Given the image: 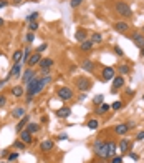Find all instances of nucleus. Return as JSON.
Wrapping results in <instances>:
<instances>
[{"label":"nucleus","instance_id":"obj_42","mask_svg":"<svg viewBox=\"0 0 144 163\" xmlns=\"http://www.w3.org/2000/svg\"><path fill=\"white\" fill-rule=\"evenodd\" d=\"M17 158H18V153H10V155H8V162H13Z\"/></svg>","mask_w":144,"mask_h":163},{"label":"nucleus","instance_id":"obj_29","mask_svg":"<svg viewBox=\"0 0 144 163\" xmlns=\"http://www.w3.org/2000/svg\"><path fill=\"white\" fill-rule=\"evenodd\" d=\"M22 57H23V52H22V50H17L15 53H13V63H20V62H22Z\"/></svg>","mask_w":144,"mask_h":163},{"label":"nucleus","instance_id":"obj_4","mask_svg":"<svg viewBox=\"0 0 144 163\" xmlns=\"http://www.w3.org/2000/svg\"><path fill=\"white\" fill-rule=\"evenodd\" d=\"M40 68H41V72L45 73V75H50L48 72H50V68L53 67V58H41L40 62Z\"/></svg>","mask_w":144,"mask_h":163},{"label":"nucleus","instance_id":"obj_7","mask_svg":"<svg viewBox=\"0 0 144 163\" xmlns=\"http://www.w3.org/2000/svg\"><path fill=\"white\" fill-rule=\"evenodd\" d=\"M128 132H129L128 123H119V125L114 127V133H118V135H126Z\"/></svg>","mask_w":144,"mask_h":163},{"label":"nucleus","instance_id":"obj_36","mask_svg":"<svg viewBox=\"0 0 144 163\" xmlns=\"http://www.w3.org/2000/svg\"><path fill=\"white\" fill-rule=\"evenodd\" d=\"M38 28V22H28V30L30 32H35Z\"/></svg>","mask_w":144,"mask_h":163},{"label":"nucleus","instance_id":"obj_13","mask_svg":"<svg viewBox=\"0 0 144 163\" xmlns=\"http://www.w3.org/2000/svg\"><path fill=\"white\" fill-rule=\"evenodd\" d=\"M114 28L119 32V33H124V32L129 30V25L126 23V22H116V25H114Z\"/></svg>","mask_w":144,"mask_h":163},{"label":"nucleus","instance_id":"obj_45","mask_svg":"<svg viewBox=\"0 0 144 163\" xmlns=\"http://www.w3.org/2000/svg\"><path fill=\"white\" fill-rule=\"evenodd\" d=\"M136 140H139V142H141V140H144V132H139L138 135H136Z\"/></svg>","mask_w":144,"mask_h":163},{"label":"nucleus","instance_id":"obj_55","mask_svg":"<svg viewBox=\"0 0 144 163\" xmlns=\"http://www.w3.org/2000/svg\"><path fill=\"white\" fill-rule=\"evenodd\" d=\"M143 100H144V95H143Z\"/></svg>","mask_w":144,"mask_h":163},{"label":"nucleus","instance_id":"obj_1","mask_svg":"<svg viewBox=\"0 0 144 163\" xmlns=\"http://www.w3.org/2000/svg\"><path fill=\"white\" fill-rule=\"evenodd\" d=\"M93 153L99 157L101 160H106L109 158V150H108V142H104V140H96V142L93 143Z\"/></svg>","mask_w":144,"mask_h":163},{"label":"nucleus","instance_id":"obj_30","mask_svg":"<svg viewBox=\"0 0 144 163\" xmlns=\"http://www.w3.org/2000/svg\"><path fill=\"white\" fill-rule=\"evenodd\" d=\"M129 72H131L129 65H121V67H119V75H128Z\"/></svg>","mask_w":144,"mask_h":163},{"label":"nucleus","instance_id":"obj_47","mask_svg":"<svg viewBox=\"0 0 144 163\" xmlns=\"http://www.w3.org/2000/svg\"><path fill=\"white\" fill-rule=\"evenodd\" d=\"M45 48H46V45H45V43H43V45H40V47H38V50H36V52L40 53V52H43V50H45Z\"/></svg>","mask_w":144,"mask_h":163},{"label":"nucleus","instance_id":"obj_20","mask_svg":"<svg viewBox=\"0 0 144 163\" xmlns=\"http://www.w3.org/2000/svg\"><path fill=\"white\" fill-rule=\"evenodd\" d=\"M109 110H111V105H108V103H101V105L96 108V113H98V115H103V113L109 112Z\"/></svg>","mask_w":144,"mask_h":163},{"label":"nucleus","instance_id":"obj_14","mask_svg":"<svg viewBox=\"0 0 144 163\" xmlns=\"http://www.w3.org/2000/svg\"><path fill=\"white\" fill-rule=\"evenodd\" d=\"M57 115H58L60 118H66V117H70V115H71V110H70L68 107L58 108V110H57Z\"/></svg>","mask_w":144,"mask_h":163},{"label":"nucleus","instance_id":"obj_27","mask_svg":"<svg viewBox=\"0 0 144 163\" xmlns=\"http://www.w3.org/2000/svg\"><path fill=\"white\" fill-rule=\"evenodd\" d=\"M43 88H45V83H43V80H38V83H36V87H35V95H40L41 92H43Z\"/></svg>","mask_w":144,"mask_h":163},{"label":"nucleus","instance_id":"obj_28","mask_svg":"<svg viewBox=\"0 0 144 163\" xmlns=\"http://www.w3.org/2000/svg\"><path fill=\"white\" fill-rule=\"evenodd\" d=\"M27 130L30 133H36L38 130H40V127L36 125V123H27Z\"/></svg>","mask_w":144,"mask_h":163},{"label":"nucleus","instance_id":"obj_2","mask_svg":"<svg viewBox=\"0 0 144 163\" xmlns=\"http://www.w3.org/2000/svg\"><path fill=\"white\" fill-rule=\"evenodd\" d=\"M114 10L118 12L119 15L126 17V18L133 17V10H131V7H129L126 2H116V5H114Z\"/></svg>","mask_w":144,"mask_h":163},{"label":"nucleus","instance_id":"obj_33","mask_svg":"<svg viewBox=\"0 0 144 163\" xmlns=\"http://www.w3.org/2000/svg\"><path fill=\"white\" fill-rule=\"evenodd\" d=\"M38 15H40L38 12H31L30 15H27V22H35L38 18Z\"/></svg>","mask_w":144,"mask_h":163},{"label":"nucleus","instance_id":"obj_6","mask_svg":"<svg viewBox=\"0 0 144 163\" xmlns=\"http://www.w3.org/2000/svg\"><path fill=\"white\" fill-rule=\"evenodd\" d=\"M131 40H133L134 43H136V47H139V48L144 47V35L139 33V32H134L133 35H131Z\"/></svg>","mask_w":144,"mask_h":163},{"label":"nucleus","instance_id":"obj_18","mask_svg":"<svg viewBox=\"0 0 144 163\" xmlns=\"http://www.w3.org/2000/svg\"><path fill=\"white\" fill-rule=\"evenodd\" d=\"M129 147H131V142H129V140H126V138H123V140L119 142V145H118V148L121 150V152H128Z\"/></svg>","mask_w":144,"mask_h":163},{"label":"nucleus","instance_id":"obj_49","mask_svg":"<svg viewBox=\"0 0 144 163\" xmlns=\"http://www.w3.org/2000/svg\"><path fill=\"white\" fill-rule=\"evenodd\" d=\"M5 82H7V80H2V82H0V88H2L3 85H5Z\"/></svg>","mask_w":144,"mask_h":163},{"label":"nucleus","instance_id":"obj_46","mask_svg":"<svg viewBox=\"0 0 144 163\" xmlns=\"http://www.w3.org/2000/svg\"><path fill=\"white\" fill-rule=\"evenodd\" d=\"M5 97H3V95H0V107H3V105H5Z\"/></svg>","mask_w":144,"mask_h":163},{"label":"nucleus","instance_id":"obj_21","mask_svg":"<svg viewBox=\"0 0 144 163\" xmlns=\"http://www.w3.org/2000/svg\"><path fill=\"white\" fill-rule=\"evenodd\" d=\"M33 77H35V72L31 70V68H27V72L23 73V78H22V80L25 82V83H28V82H30Z\"/></svg>","mask_w":144,"mask_h":163},{"label":"nucleus","instance_id":"obj_22","mask_svg":"<svg viewBox=\"0 0 144 163\" xmlns=\"http://www.w3.org/2000/svg\"><path fill=\"white\" fill-rule=\"evenodd\" d=\"M20 70H22L20 63H15V65H13V68H12V70H10V73H8V77H7V80H8L10 77H18V73H20Z\"/></svg>","mask_w":144,"mask_h":163},{"label":"nucleus","instance_id":"obj_51","mask_svg":"<svg viewBox=\"0 0 144 163\" xmlns=\"http://www.w3.org/2000/svg\"><path fill=\"white\" fill-rule=\"evenodd\" d=\"M0 27H3V20L2 18H0Z\"/></svg>","mask_w":144,"mask_h":163},{"label":"nucleus","instance_id":"obj_50","mask_svg":"<svg viewBox=\"0 0 144 163\" xmlns=\"http://www.w3.org/2000/svg\"><path fill=\"white\" fill-rule=\"evenodd\" d=\"M141 57H144V47H141Z\"/></svg>","mask_w":144,"mask_h":163},{"label":"nucleus","instance_id":"obj_35","mask_svg":"<svg viewBox=\"0 0 144 163\" xmlns=\"http://www.w3.org/2000/svg\"><path fill=\"white\" fill-rule=\"evenodd\" d=\"M123 108V102H114V103H111V110H121Z\"/></svg>","mask_w":144,"mask_h":163},{"label":"nucleus","instance_id":"obj_40","mask_svg":"<svg viewBox=\"0 0 144 163\" xmlns=\"http://www.w3.org/2000/svg\"><path fill=\"white\" fill-rule=\"evenodd\" d=\"M52 78H53L52 75H45V77H43V78H41V80H43V83H45V85H46V83H50V82H52Z\"/></svg>","mask_w":144,"mask_h":163},{"label":"nucleus","instance_id":"obj_31","mask_svg":"<svg viewBox=\"0 0 144 163\" xmlns=\"http://www.w3.org/2000/svg\"><path fill=\"white\" fill-rule=\"evenodd\" d=\"M86 125H88V128H91V130H96V128L99 127V122H98V120H89Z\"/></svg>","mask_w":144,"mask_h":163},{"label":"nucleus","instance_id":"obj_26","mask_svg":"<svg viewBox=\"0 0 144 163\" xmlns=\"http://www.w3.org/2000/svg\"><path fill=\"white\" fill-rule=\"evenodd\" d=\"M75 38H76L78 42L86 40V32H85V30H78L76 33H75Z\"/></svg>","mask_w":144,"mask_h":163},{"label":"nucleus","instance_id":"obj_17","mask_svg":"<svg viewBox=\"0 0 144 163\" xmlns=\"http://www.w3.org/2000/svg\"><path fill=\"white\" fill-rule=\"evenodd\" d=\"M40 148L41 152H50V150H53V142L52 140H45V142H41Z\"/></svg>","mask_w":144,"mask_h":163},{"label":"nucleus","instance_id":"obj_8","mask_svg":"<svg viewBox=\"0 0 144 163\" xmlns=\"http://www.w3.org/2000/svg\"><path fill=\"white\" fill-rule=\"evenodd\" d=\"M121 87H124V78H123V75H114L113 77V88H121Z\"/></svg>","mask_w":144,"mask_h":163},{"label":"nucleus","instance_id":"obj_12","mask_svg":"<svg viewBox=\"0 0 144 163\" xmlns=\"http://www.w3.org/2000/svg\"><path fill=\"white\" fill-rule=\"evenodd\" d=\"M81 68L86 72H94V63L93 60H83L81 62Z\"/></svg>","mask_w":144,"mask_h":163},{"label":"nucleus","instance_id":"obj_53","mask_svg":"<svg viewBox=\"0 0 144 163\" xmlns=\"http://www.w3.org/2000/svg\"><path fill=\"white\" fill-rule=\"evenodd\" d=\"M0 55H2V50H0Z\"/></svg>","mask_w":144,"mask_h":163},{"label":"nucleus","instance_id":"obj_41","mask_svg":"<svg viewBox=\"0 0 144 163\" xmlns=\"http://www.w3.org/2000/svg\"><path fill=\"white\" fill-rule=\"evenodd\" d=\"M33 40H35V35H33V32L27 33V42H33Z\"/></svg>","mask_w":144,"mask_h":163},{"label":"nucleus","instance_id":"obj_44","mask_svg":"<svg viewBox=\"0 0 144 163\" xmlns=\"http://www.w3.org/2000/svg\"><path fill=\"white\" fill-rule=\"evenodd\" d=\"M129 158H131V160H134V162H138V160H139V157L136 155V153H133V152H129Z\"/></svg>","mask_w":144,"mask_h":163},{"label":"nucleus","instance_id":"obj_39","mask_svg":"<svg viewBox=\"0 0 144 163\" xmlns=\"http://www.w3.org/2000/svg\"><path fill=\"white\" fill-rule=\"evenodd\" d=\"M114 52H116V55H119V57H123V55H124L123 48H121L119 45H116V47H114Z\"/></svg>","mask_w":144,"mask_h":163},{"label":"nucleus","instance_id":"obj_32","mask_svg":"<svg viewBox=\"0 0 144 163\" xmlns=\"http://www.w3.org/2000/svg\"><path fill=\"white\" fill-rule=\"evenodd\" d=\"M103 100H104V95H101V93H99V95H96V97L93 98V103H94V105H101V103H103Z\"/></svg>","mask_w":144,"mask_h":163},{"label":"nucleus","instance_id":"obj_11","mask_svg":"<svg viewBox=\"0 0 144 163\" xmlns=\"http://www.w3.org/2000/svg\"><path fill=\"white\" fill-rule=\"evenodd\" d=\"M93 45H94V43H93L91 40H88V38H86V40H83L81 43H80V50H83V52H89V50L93 48Z\"/></svg>","mask_w":144,"mask_h":163},{"label":"nucleus","instance_id":"obj_43","mask_svg":"<svg viewBox=\"0 0 144 163\" xmlns=\"http://www.w3.org/2000/svg\"><path fill=\"white\" fill-rule=\"evenodd\" d=\"M111 163H123V158H121V157H113Z\"/></svg>","mask_w":144,"mask_h":163},{"label":"nucleus","instance_id":"obj_24","mask_svg":"<svg viewBox=\"0 0 144 163\" xmlns=\"http://www.w3.org/2000/svg\"><path fill=\"white\" fill-rule=\"evenodd\" d=\"M108 150H109V157H113L116 150H118V143L116 142H108Z\"/></svg>","mask_w":144,"mask_h":163},{"label":"nucleus","instance_id":"obj_5","mask_svg":"<svg viewBox=\"0 0 144 163\" xmlns=\"http://www.w3.org/2000/svg\"><path fill=\"white\" fill-rule=\"evenodd\" d=\"M58 97L62 98V100H71L73 98V90L68 87H62L58 90Z\"/></svg>","mask_w":144,"mask_h":163},{"label":"nucleus","instance_id":"obj_48","mask_svg":"<svg viewBox=\"0 0 144 163\" xmlns=\"http://www.w3.org/2000/svg\"><path fill=\"white\" fill-rule=\"evenodd\" d=\"M3 7H7V0H0V9H3Z\"/></svg>","mask_w":144,"mask_h":163},{"label":"nucleus","instance_id":"obj_25","mask_svg":"<svg viewBox=\"0 0 144 163\" xmlns=\"http://www.w3.org/2000/svg\"><path fill=\"white\" fill-rule=\"evenodd\" d=\"M91 42L93 43H101V42H103V35L98 33V32H94V33L91 35Z\"/></svg>","mask_w":144,"mask_h":163},{"label":"nucleus","instance_id":"obj_16","mask_svg":"<svg viewBox=\"0 0 144 163\" xmlns=\"http://www.w3.org/2000/svg\"><path fill=\"white\" fill-rule=\"evenodd\" d=\"M28 120H30V118H28V115H23V117H22V120L17 123V132H22V130L25 128V125L28 123Z\"/></svg>","mask_w":144,"mask_h":163},{"label":"nucleus","instance_id":"obj_23","mask_svg":"<svg viewBox=\"0 0 144 163\" xmlns=\"http://www.w3.org/2000/svg\"><path fill=\"white\" fill-rule=\"evenodd\" d=\"M12 95H13V97H17V98L23 97V88H22L20 85H15V87L12 88Z\"/></svg>","mask_w":144,"mask_h":163},{"label":"nucleus","instance_id":"obj_37","mask_svg":"<svg viewBox=\"0 0 144 163\" xmlns=\"http://www.w3.org/2000/svg\"><path fill=\"white\" fill-rule=\"evenodd\" d=\"M13 147H15V148H18V150H25V143L22 142V140H18V142H15V143H13Z\"/></svg>","mask_w":144,"mask_h":163},{"label":"nucleus","instance_id":"obj_38","mask_svg":"<svg viewBox=\"0 0 144 163\" xmlns=\"http://www.w3.org/2000/svg\"><path fill=\"white\" fill-rule=\"evenodd\" d=\"M81 2H83V0H71V2H70V5H71L73 9H76V7L81 5Z\"/></svg>","mask_w":144,"mask_h":163},{"label":"nucleus","instance_id":"obj_15","mask_svg":"<svg viewBox=\"0 0 144 163\" xmlns=\"http://www.w3.org/2000/svg\"><path fill=\"white\" fill-rule=\"evenodd\" d=\"M40 60H41V57H40V53H38V52H36V53H31L30 58H28V65H30V67H35Z\"/></svg>","mask_w":144,"mask_h":163},{"label":"nucleus","instance_id":"obj_54","mask_svg":"<svg viewBox=\"0 0 144 163\" xmlns=\"http://www.w3.org/2000/svg\"><path fill=\"white\" fill-rule=\"evenodd\" d=\"M0 163H5V162H0Z\"/></svg>","mask_w":144,"mask_h":163},{"label":"nucleus","instance_id":"obj_19","mask_svg":"<svg viewBox=\"0 0 144 163\" xmlns=\"http://www.w3.org/2000/svg\"><path fill=\"white\" fill-rule=\"evenodd\" d=\"M25 112H27V110L23 107H17L15 110L12 112V117H13V118H22L23 115H25Z\"/></svg>","mask_w":144,"mask_h":163},{"label":"nucleus","instance_id":"obj_10","mask_svg":"<svg viewBox=\"0 0 144 163\" xmlns=\"http://www.w3.org/2000/svg\"><path fill=\"white\" fill-rule=\"evenodd\" d=\"M103 78L104 80H113L114 77V68H111V67H106V68H103Z\"/></svg>","mask_w":144,"mask_h":163},{"label":"nucleus","instance_id":"obj_52","mask_svg":"<svg viewBox=\"0 0 144 163\" xmlns=\"http://www.w3.org/2000/svg\"><path fill=\"white\" fill-rule=\"evenodd\" d=\"M143 33H144V27H143Z\"/></svg>","mask_w":144,"mask_h":163},{"label":"nucleus","instance_id":"obj_34","mask_svg":"<svg viewBox=\"0 0 144 163\" xmlns=\"http://www.w3.org/2000/svg\"><path fill=\"white\" fill-rule=\"evenodd\" d=\"M30 55H31V50L30 48H25V50H23V57H22V62H27L30 58Z\"/></svg>","mask_w":144,"mask_h":163},{"label":"nucleus","instance_id":"obj_3","mask_svg":"<svg viewBox=\"0 0 144 163\" xmlns=\"http://www.w3.org/2000/svg\"><path fill=\"white\" fill-rule=\"evenodd\" d=\"M76 87H78V90L86 92V90L91 88V82H89V78H86V77H80L76 80Z\"/></svg>","mask_w":144,"mask_h":163},{"label":"nucleus","instance_id":"obj_9","mask_svg":"<svg viewBox=\"0 0 144 163\" xmlns=\"http://www.w3.org/2000/svg\"><path fill=\"white\" fill-rule=\"evenodd\" d=\"M20 140H22L23 143H31V140H33V138H31V133L28 132L27 128L20 132Z\"/></svg>","mask_w":144,"mask_h":163}]
</instances>
